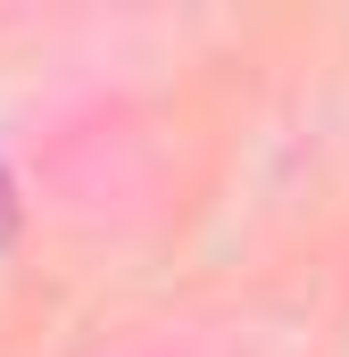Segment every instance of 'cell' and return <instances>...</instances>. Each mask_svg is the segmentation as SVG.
Listing matches in <instances>:
<instances>
[{
	"label": "cell",
	"mask_w": 349,
	"mask_h": 357,
	"mask_svg": "<svg viewBox=\"0 0 349 357\" xmlns=\"http://www.w3.org/2000/svg\"><path fill=\"white\" fill-rule=\"evenodd\" d=\"M17 225H25V199H17V175H8V158H0V250L17 241Z\"/></svg>",
	"instance_id": "1"
}]
</instances>
